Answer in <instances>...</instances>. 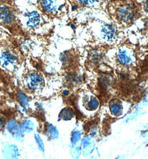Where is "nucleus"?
I'll return each instance as SVG.
<instances>
[{"label": "nucleus", "mask_w": 148, "mask_h": 159, "mask_svg": "<svg viewBox=\"0 0 148 159\" xmlns=\"http://www.w3.org/2000/svg\"><path fill=\"white\" fill-rule=\"evenodd\" d=\"M58 0H40L39 6L41 10L48 14L57 13L61 9L63 4L59 5Z\"/></svg>", "instance_id": "nucleus-3"}, {"label": "nucleus", "mask_w": 148, "mask_h": 159, "mask_svg": "<svg viewBox=\"0 0 148 159\" xmlns=\"http://www.w3.org/2000/svg\"><path fill=\"white\" fill-rule=\"evenodd\" d=\"M102 36L103 38L108 41L114 40L117 36V31L115 28L111 25L104 26L102 30Z\"/></svg>", "instance_id": "nucleus-5"}, {"label": "nucleus", "mask_w": 148, "mask_h": 159, "mask_svg": "<svg viewBox=\"0 0 148 159\" xmlns=\"http://www.w3.org/2000/svg\"><path fill=\"white\" fill-rule=\"evenodd\" d=\"M28 20L27 25L29 27L33 28L36 27L40 22V16L36 12H32L28 14Z\"/></svg>", "instance_id": "nucleus-6"}, {"label": "nucleus", "mask_w": 148, "mask_h": 159, "mask_svg": "<svg viewBox=\"0 0 148 159\" xmlns=\"http://www.w3.org/2000/svg\"><path fill=\"white\" fill-rule=\"evenodd\" d=\"M77 1L81 5L87 6H93L95 2V0H77Z\"/></svg>", "instance_id": "nucleus-9"}, {"label": "nucleus", "mask_w": 148, "mask_h": 159, "mask_svg": "<svg viewBox=\"0 0 148 159\" xmlns=\"http://www.w3.org/2000/svg\"><path fill=\"white\" fill-rule=\"evenodd\" d=\"M118 57L119 62L123 64L127 65L130 63V58L128 57V54H127L125 51H120Z\"/></svg>", "instance_id": "nucleus-7"}, {"label": "nucleus", "mask_w": 148, "mask_h": 159, "mask_svg": "<svg viewBox=\"0 0 148 159\" xmlns=\"http://www.w3.org/2000/svg\"><path fill=\"white\" fill-rule=\"evenodd\" d=\"M17 62V57L10 52H5L0 57V63L2 66L10 70L14 69Z\"/></svg>", "instance_id": "nucleus-4"}, {"label": "nucleus", "mask_w": 148, "mask_h": 159, "mask_svg": "<svg viewBox=\"0 0 148 159\" xmlns=\"http://www.w3.org/2000/svg\"><path fill=\"white\" fill-rule=\"evenodd\" d=\"M111 13L119 22L129 24L135 20L136 10L129 0H117L110 7Z\"/></svg>", "instance_id": "nucleus-1"}, {"label": "nucleus", "mask_w": 148, "mask_h": 159, "mask_svg": "<svg viewBox=\"0 0 148 159\" xmlns=\"http://www.w3.org/2000/svg\"><path fill=\"white\" fill-rule=\"evenodd\" d=\"M17 13L12 0H0V25L11 28L17 23Z\"/></svg>", "instance_id": "nucleus-2"}, {"label": "nucleus", "mask_w": 148, "mask_h": 159, "mask_svg": "<svg viewBox=\"0 0 148 159\" xmlns=\"http://www.w3.org/2000/svg\"><path fill=\"white\" fill-rule=\"evenodd\" d=\"M32 78L33 80L31 79V80H30L31 82L29 83V85L31 88H34L35 89L37 87V85H39L42 81V80L39 78V77L38 76H32Z\"/></svg>", "instance_id": "nucleus-8"}]
</instances>
